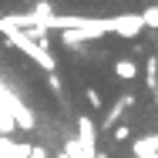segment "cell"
<instances>
[{"label":"cell","instance_id":"6da1fadb","mask_svg":"<svg viewBox=\"0 0 158 158\" xmlns=\"http://www.w3.org/2000/svg\"><path fill=\"white\" fill-rule=\"evenodd\" d=\"M114 74H118L121 81H135V77H138V64L128 61V57H121V61L114 64Z\"/></svg>","mask_w":158,"mask_h":158},{"label":"cell","instance_id":"7a4b0ae2","mask_svg":"<svg viewBox=\"0 0 158 158\" xmlns=\"http://www.w3.org/2000/svg\"><path fill=\"white\" fill-rule=\"evenodd\" d=\"M148 152H158V135H148V138L135 141V155H148Z\"/></svg>","mask_w":158,"mask_h":158},{"label":"cell","instance_id":"3957f363","mask_svg":"<svg viewBox=\"0 0 158 158\" xmlns=\"http://www.w3.org/2000/svg\"><path fill=\"white\" fill-rule=\"evenodd\" d=\"M111 138H114V141H118V145H125L128 138H131V128H128V125H121V128H114V135H111Z\"/></svg>","mask_w":158,"mask_h":158}]
</instances>
